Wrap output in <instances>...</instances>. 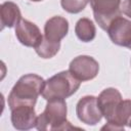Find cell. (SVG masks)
Wrapping results in <instances>:
<instances>
[{"mask_svg":"<svg viewBox=\"0 0 131 131\" xmlns=\"http://www.w3.org/2000/svg\"><path fill=\"white\" fill-rule=\"evenodd\" d=\"M80 84L81 81L76 79L70 71H62L45 81L41 95L46 100L66 99L79 89Z\"/></svg>","mask_w":131,"mask_h":131,"instance_id":"obj_3","label":"cell"},{"mask_svg":"<svg viewBox=\"0 0 131 131\" xmlns=\"http://www.w3.org/2000/svg\"><path fill=\"white\" fill-rule=\"evenodd\" d=\"M30 1H33V2H39V1H42V0H30Z\"/></svg>","mask_w":131,"mask_h":131,"instance_id":"obj_18","label":"cell"},{"mask_svg":"<svg viewBox=\"0 0 131 131\" xmlns=\"http://www.w3.org/2000/svg\"><path fill=\"white\" fill-rule=\"evenodd\" d=\"M42 114L37 117L38 130H69L76 127L67 121V103L64 99H50Z\"/></svg>","mask_w":131,"mask_h":131,"instance_id":"obj_2","label":"cell"},{"mask_svg":"<svg viewBox=\"0 0 131 131\" xmlns=\"http://www.w3.org/2000/svg\"><path fill=\"white\" fill-rule=\"evenodd\" d=\"M59 48H60V43L50 42L43 37L39 45L35 47V51L42 58H51L59 51Z\"/></svg>","mask_w":131,"mask_h":131,"instance_id":"obj_15","label":"cell"},{"mask_svg":"<svg viewBox=\"0 0 131 131\" xmlns=\"http://www.w3.org/2000/svg\"><path fill=\"white\" fill-rule=\"evenodd\" d=\"M106 32L114 44L124 47L131 45V20L122 15L117 16L111 21Z\"/></svg>","mask_w":131,"mask_h":131,"instance_id":"obj_7","label":"cell"},{"mask_svg":"<svg viewBox=\"0 0 131 131\" xmlns=\"http://www.w3.org/2000/svg\"><path fill=\"white\" fill-rule=\"evenodd\" d=\"M89 0H60V5L69 13H79L86 7Z\"/></svg>","mask_w":131,"mask_h":131,"instance_id":"obj_16","label":"cell"},{"mask_svg":"<svg viewBox=\"0 0 131 131\" xmlns=\"http://www.w3.org/2000/svg\"><path fill=\"white\" fill-rule=\"evenodd\" d=\"M128 48H129V49H131V45H129V47H128Z\"/></svg>","mask_w":131,"mask_h":131,"instance_id":"obj_19","label":"cell"},{"mask_svg":"<svg viewBox=\"0 0 131 131\" xmlns=\"http://www.w3.org/2000/svg\"><path fill=\"white\" fill-rule=\"evenodd\" d=\"M15 36L23 45L34 48L38 46L43 39L41 31L37 25L24 18H21L15 26Z\"/></svg>","mask_w":131,"mask_h":131,"instance_id":"obj_8","label":"cell"},{"mask_svg":"<svg viewBox=\"0 0 131 131\" xmlns=\"http://www.w3.org/2000/svg\"><path fill=\"white\" fill-rule=\"evenodd\" d=\"M44 79L36 74L21 76L8 95V105L12 110L18 105L35 106L37 98L44 88Z\"/></svg>","mask_w":131,"mask_h":131,"instance_id":"obj_1","label":"cell"},{"mask_svg":"<svg viewBox=\"0 0 131 131\" xmlns=\"http://www.w3.org/2000/svg\"><path fill=\"white\" fill-rule=\"evenodd\" d=\"M75 33L82 42H91L96 36V28L91 19L82 17L76 23Z\"/></svg>","mask_w":131,"mask_h":131,"instance_id":"obj_14","label":"cell"},{"mask_svg":"<svg viewBox=\"0 0 131 131\" xmlns=\"http://www.w3.org/2000/svg\"><path fill=\"white\" fill-rule=\"evenodd\" d=\"M11 111L10 120L16 130H29L37 125V116L34 106L18 105Z\"/></svg>","mask_w":131,"mask_h":131,"instance_id":"obj_9","label":"cell"},{"mask_svg":"<svg viewBox=\"0 0 131 131\" xmlns=\"http://www.w3.org/2000/svg\"><path fill=\"white\" fill-rule=\"evenodd\" d=\"M124 126L131 128V100H122L116 108L113 119L101 129L124 130Z\"/></svg>","mask_w":131,"mask_h":131,"instance_id":"obj_12","label":"cell"},{"mask_svg":"<svg viewBox=\"0 0 131 131\" xmlns=\"http://www.w3.org/2000/svg\"><path fill=\"white\" fill-rule=\"evenodd\" d=\"M0 15L2 30L4 28H13L21 19V13L18 6L10 1L2 3L0 8Z\"/></svg>","mask_w":131,"mask_h":131,"instance_id":"obj_13","label":"cell"},{"mask_svg":"<svg viewBox=\"0 0 131 131\" xmlns=\"http://www.w3.org/2000/svg\"><path fill=\"white\" fill-rule=\"evenodd\" d=\"M69 32V21L62 16H52L44 26V38L50 42L60 43Z\"/></svg>","mask_w":131,"mask_h":131,"instance_id":"obj_11","label":"cell"},{"mask_svg":"<svg viewBox=\"0 0 131 131\" xmlns=\"http://www.w3.org/2000/svg\"><path fill=\"white\" fill-rule=\"evenodd\" d=\"M122 100V95L120 91L116 88H106L100 92L97 97V103L102 116L107 122L113 119L116 108Z\"/></svg>","mask_w":131,"mask_h":131,"instance_id":"obj_10","label":"cell"},{"mask_svg":"<svg viewBox=\"0 0 131 131\" xmlns=\"http://www.w3.org/2000/svg\"><path fill=\"white\" fill-rule=\"evenodd\" d=\"M94 18L98 26L106 31L111 21L121 15V0H89Z\"/></svg>","mask_w":131,"mask_h":131,"instance_id":"obj_4","label":"cell"},{"mask_svg":"<svg viewBox=\"0 0 131 131\" xmlns=\"http://www.w3.org/2000/svg\"><path fill=\"white\" fill-rule=\"evenodd\" d=\"M121 11L126 16L131 18V0H125L121 4Z\"/></svg>","mask_w":131,"mask_h":131,"instance_id":"obj_17","label":"cell"},{"mask_svg":"<svg viewBox=\"0 0 131 131\" xmlns=\"http://www.w3.org/2000/svg\"><path fill=\"white\" fill-rule=\"evenodd\" d=\"M71 74L81 82L94 79L99 71L98 62L89 55H79L75 57L69 66Z\"/></svg>","mask_w":131,"mask_h":131,"instance_id":"obj_5","label":"cell"},{"mask_svg":"<svg viewBox=\"0 0 131 131\" xmlns=\"http://www.w3.org/2000/svg\"><path fill=\"white\" fill-rule=\"evenodd\" d=\"M76 114L78 119L86 125L94 126L100 122L102 114L97 103V97L87 95L80 98L76 105Z\"/></svg>","mask_w":131,"mask_h":131,"instance_id":"obj_6","label":"cell"}]
</instances>
